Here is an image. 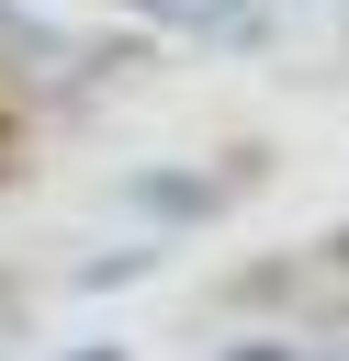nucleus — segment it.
<instances>
[{
	"label": "nucleus",
	"mask_w": 349,
	"mask_h": 361,
	"mask_svg": "<svg viewBox=\"0 0 349 361\" xmlns=\"http://www.w3.org/2000/svg\"><path fill=\"white\" fill-rule=\"evenodd\" d=\"M146 203H158V214H203L214 192H180V169H158V180H146Z\"/></svg>",
	"instance_id": "obj_1"
}]
</instances>
